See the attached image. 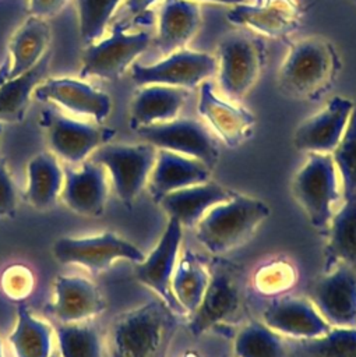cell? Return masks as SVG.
Here are the masks:
<instances>
[{"mask_svg": "<svg viewBox=\"0 0 356 357\" xmlns=\"http://www.w3.org/2000/svg\"><path fill=\"white\" fill-rule=\"evenodd\" d=\"M264 42L244 32H229L218 45V79L222 92L239 100L244 98L262 71L265 64Z\"/></svg>", "mask_w": 356, "mask_h": 357, "instance_id": "5", "label": "cell"}, {"mask_svg": "<svg viewBox=\"0 0 356 357\" xmlns=\"http://www.w3.org/2000/svg\"><path fill=\"white\" fill-rule=\"evenodd\" d=\"M40 123L46 128L52 152L70 165L82 163L94 151L114 137V130L101 123L75 120L54 109L43 110Z\"/></svg>", "mask_w": 356, "mask_h": 357, "instance_id": "9", "label": "cell"}, {"mask_svg": "<svg viewBox=\"0 0 356 357\" xmlns=\"http://www.w3.org/2000/svg\"><path fill=\"white\" fill-rule=\"evenodd\" d=\"M194 1H195V0H194ZM201 1H211V3H221V4H232V6H237V4L247 3V0H201Z\"/></svg>", "mask_w": 356, "mask_h": 357, "instance_id": "43", "label": "cell"}, {"mask_svg": "<svg viewBox=\"0 0 356 357\" xmlns=\"http://www.w3.org/2000/svg\"><path fill=\"white\" fill-rule=\"evenodd\" d=\"M198 112L223 144L230 148L242 145L253 134L254 114L219 98L209 81L200 85Z\"/></svg>", "mask_w": 356, "mask_h": 357, "instance_id": "18", "label": "cell"}, {"mask_svg": "<svg viewBox=\"0 0 356 357\" xmlns=\"http://www.w3.org/2000/svg\"><path fill=\"white\" fill-rule=\"evenodd\" d=\"M135 131L156 149L194 158L209 169L218 162L219 148L215 135L204 123L195 119L176 117L170 121L140 127Z\"/></svg>", "mask_w": 356, "mask_h": 357, "instance_id": "10", "label": "cell"}, {"mask_svg": "<svg viewBox=\"0 0 356 357\" xmlns=\"http://www.w3.org/2000/svg\"><path fill=\"white\" fill-rule=\"evenodd\" d=\"M158 149L148 144H105L88 159L101 165L113 185L117 198L131 205L148 184Z\"/></svg>", "mask_w": 356, "mask_h": 357, "instance_id": "6", "label": "cell"}, {"mask_svg": "<svg viewBox=\"0 0 356 357\" xmlns=\"http://www.w3.org/2000/svg\"><path fill=\"white\" fill-rule=\"evenodd\" d=\"M0 134H1V126H0Z\"/></svg>", "mask_w": 356, "mask_h": 357, "instance_id": "48", "label": "cell"}, {"mask_svg": "<svg viewBox=\"0 0 356 357\" xmlns=\"http://www.w3.org/2000/svg\"><path fill=\"white\" fill-rule=\"evenodd\" d=\"M64 170L53 152H39L27 165L25 198L32 208L46 211L60 197Z\"/></svg>", "mask_w": 356, "mask_h": 357, "instance_id": "27", "label": "cell"}, {"mask_svg": "<svg viewBox=\"0 0 356 357\" xmlns=\"http://www.w3.org/2000/svg\"><path fill=\"white\" fill-rule=\"evenodd\" d=\"M54 332L60 357H105L103 339L96 326L88 321L57 322Z\"/></svg>", "mask_w": 356, "mask_h": 357, "instance_id": "32", "label": "cell"}, {"mask_svg": "<svg viewBox=\"0 0 356 357\" xmlns=\"http://www.w3.org/2000/svg\"><path fill=\"white\" fill-rule=\"evenodd\" d=\"M324 254L325 271L341 262L356 266V191L342 197L341 208L334 212L327 226Z\"/></svg>", "mask_w": 356, "mask_h": 357, "instance_id": "26", "label": "cell"}, {"mask_svg": "<svg viewBox=\"0 0 356 357\" xmlns=\"http://www.w3.org/2000/svg\"><path fill=\"white\" fill-rule=\"evenodd\" d=\"M209 282L204 264L195 254L186 250L177 259L172 276V293L184 312L191 314L200 304Z\"/></svg>", "mask_w": 356, "mask_h": 357, "instance_id": "31", "label": "cell"}, {"mask_svg": "<svg viewBox=\"0 0 356 357\" xmlns=\"http://www.w3.org/2000/svg\"><path fill=\"white\" fill-rule=\"evenodd\" d=\"M63 170L64 181L60 198L64 205L82 216L102 215L109 194L106 170L91 159L84 160L78 167L66 166Z\"/></svg>", "mask_w": 356, "mask_h": 357, "instance_id": "15", "label": "cell"}, {"mask_svg": "<svg viewBox=\"0 0 356 357\" xmlns=\"http://www.w3.org/2000/svg\"><path fill=\"white\" fill-rule=\"evenodd\" d=\"M66 3L67 0H28V10L31 15L47 20L59 14Z\"/></svg>", "mask_w": 356, "mask_h": 357, "instance_id": "40", "label": "cell"}, {"mask_svg": "<svg viewBox=\"0 0 356 357\" xmlns=\"http://www.w3.org/2000/svg\"><path fill=\"white\" fill-rule=\"evenodd\" d=\"M300 8L293 0H265L233 6L226 18L272 38H286L300 26Z\"/></svg>", "mask_w": 356, "mask_h": 357, "instance_id": "20", "label": "cell"}, {"mask_svg": "<svg viewBox=\"0 0 356 357\" xmlns=\"http://www.w3.org/2000/svg\"><path fill=\"white\" fill-rule=\"evenodd\" d=\"M233 194L235 191L208 180L169 192L158 204L168 218L176 219L183 227H194L212 206L229 199Z\"/></svg>", "mask_w": 356, "mask_h": 357, "instance_id": "23", "label": "cell"}, {"mask_svg": "<svg viewBox=\"0 0 356 357\" xmlns=\"http://www.w3.org/2000/svg\"><path fill=\"white\" fill-rule=\"evenodd\" d=\"M286 42L289 52L278 73L281 92L297 100L321 99L335 84L341 70L334 45L321 36Z\"/></svg>", "mask_w": 356, "mask_h": 357, "instance_id": "2", "label": "cell"}, {"mask_svg": "<svg viewBox=\"0 0 356 357\" xmlns=\"http://www.w3.org/2000/svg\"><path fill=\"white\" fill-rule=\"evenodd\" d=\"M0 357H4V353H3V346H1V340H0Z\"/></svg>", "mask_w": 356, "mask_h": 357, "instance_id": "45", "label": "cell"}, {"mask_svg": "<svg viewBox=\"0 0 356 357\" xmlns=\"http://www.w3.org/2000/svg\"><path fill=\"white\" fill-rule=\"evenodd\" d=\"M183 226L169 218L166 227L154 250L135 264L134 275L138 282L151 289L176 314L184 312L172 293V276L179 259Z\"/></svg>", "mask_w": 356, "mask_h": 357, "instance_id": "13", "label": "cell"}, {"mask_svg": "<svg viewBox=\"0 0 356 357\" xmlns=\"http://www.w3.org/2000/svg\"><path fill=\"white\" fill-rule=\"evenodd\" d=\"M209 176L211 169L202 162L172 151L158 149L147 185L152 199L158 204L169 192L205 183Z\"/></svg>", "mask_w": 356, "mask_h": 357, "instance_id": "21", "label": "cell"}, {"mask_svg": "<svg viewBox=\"0 0 356 357\" xmlns=\"http://www.w3.org/2000/svg\"><path fill=\"white\" fill-rule=\"evenodd\" d=\"M331 156L341 180L342 197L356 191V103L345 132Z\"/></svg>", "mask_w": 356, "mask_h": 357, "instance_id": "36", "label": "cell"}, {"mask_svg": "<svg viewBox=\"0 0 356 357\" xmlns=\"http://www.w3.org/2000/svg\"><path fill=\"white\" fill-rule=\"evenodd\" d=\"M240 307V293L235 282L225 273H215L209 278L205 293L190 314L188 331L200 336L236 315Z\"/></svg>", "mask_w": 356, "mask_h": 357, "instance_id": "22", "label": "cell"}, {"mask_svg": "<svg viewBox=\"0 0 356 357\" xmlns=\"http://www.w3.org/2000/svg\"><path fill=\"white\" fill-rule=\"evenodd\" d=\"M355 103L343 96L331 98L316 114L296 128L293 145L307 153H332L348 126Z\"/></svg>", "mask_w": 356, "mask_h": 357, "instance_id": "14", "label": "cell"}, {"mask_svg": "<svg viewBox=\"0 0 356 357\" xmlns=\"http://www.w3.org/2000/svg\"><path fill=\"white\" fill-rule=\"evenodd\" d=\"M177 329L176 312L161 298L113 318L103 337L105 357H166Z\"/></svg>", "mask_w": 356, "mask_h": 357, "instance_id": "1", "label": "cell"}, {"mask_svg": "<svg viewBox=\"0 0 356 357\" xmlns=\"http://www.w3.org/2000/svg\"><path fill=\"white\" fill-rule=\"evenodd\" d=\"M121 0H77L80 35L85 45L101 39Z\"/></svg>", "mask_w": 356, "mask_h": 357, "instance_id": "35", "label": "cell"}, {"mask_svg": "<svg viewBox=\"0 0 356 357\" xmlns=\"http://www.w3.org/2000/svg\"><path fill=\"white\" fill-rule=\"evenodd\" d=\"M181 357H201L197 351H194V350H188V351H186Z\"/></svg>", "mask_w": 356, "mask_h": 357, "instance_id": "44", "label": "cell"}, {"mask_svg": "<svg viewBox=\"0 0 356 357\" xmlns=\"http://www.w3.org/2000/svg\"><path fill=\"white\" fill-rule=\"evenodd\" d=\"M349 1H352V3H355V4H356V0H349Z\"/></svg>", "mask_w": 356, "mask_h": 357, "instance_id": "47", "label": "cell"}, {"mask_svg": "<svg viewBox=\"0 0 356 357\" xmlns=\"http://www.w3.org/2000/svg\"><path fill=\"white\" fill-rule=\"evenodd\" d=\"M49 357H60V356H59V353H57V351H52V354H50Z\"/></svg>", "mask_w": 356, "mask_h": 357, "instance_id": "46", "label": "cell"}, {"mask_svg": "<svg viewBox=\"0 0 356 357\" xmlns=\"http://www.w3.org/2000/svg\"><path fill=\"white\" fill-rule=\"evenodd\" d=\"M17 211V190L7 169V163L0 158V218H13Z\"/></svg>", "mask_w": 356, "mask_h": 357, "instance_id": "39", "label": "cell"}, {"mask_svg": "<svg viewBox=\"0 0 356 357\" xmlns=\"http://www.w3.org/2000/svg\"><path fill=\"white\" fill-rule=\"evenodd\" d=\"M158 0H126V7L131 15H141Z\"/></svg>", "mask_w": 356, "mask_h": 357, "instance_id": "41", "label": "cell"}, {"mask_svg": "<svg viewBox=\"0 0 356 357\" xmlns=\"http://www.w3.org/2000/svg\"><path fill=\"white\" fill-rule=\"evenodd\" d=\"M52 53L42 59L21 75L8 78L0 85V123H20L24 120L35 88L47 77Z\"/></svg>", "mask_w": 356, "mask_h": 357, "instance_id": "28", "label": "cell"}, {"mask_svg": "<svg viewBox=\"0 0 356 357\" xmlns=\"http://www.w3.org/2000/svg\"><path fill=\"white\" fill-rule=\"evenodd\" d=\"M0 287L7 298L22 303L35 289L34 272L24 264H13L1 272Z\"/></svg>", "mask_w": 356, "mask_h": 357, "instance_id": "38", "label": "cell"}, {"mask_svg": "<svg viewBox=\"0 0 356 357\" xmlns=\"http://www.w3.org/2000/svg\"><path fill=\"white\" fill-rule=\"evenodd\" d=\"M296 282V269L286 259H272L254 275V286L261 294L276 296L288 291Z\"/></svg>", "mask_w": 356, "mask_h": 357, "instance_id": "37", "label": "cell"}, {"mask_svg": "<svg viewBox=\"0 0 356 357\" xmlns=\"http://www.w3.org/2000/svg\"><path fill=\"white\" fill-rule=\"evenodd\" d=\"M8 73H10V57H7L4 63L0 66V85L8 79Z\"/></svg>", "mask_w": 356, "mask_h": 357, "instance_id": "42", "label": "cell"}, {"mask_svg": "<svg viewBox=\"0 0 356 357\" xmlns=\"http://www.w3.org/2000/svg\"><path fill=\"white\" fill-rule=\"evenodd\" d=\"M49 42L50 26L47 21L34 15L27 18V21L14 32L8 43V78L21 75L34 67L46 53Z\"/></svg>", "mask_w": 356, "mask_h": 357, "instance_id": "29", "label": "cell"}, {"mask_svg": "<svg viewBox=\"0 0 356 357\" xmlns=\"http://www.w3.org/2000/svg\"><path fill=\"white\" fill-rule=\"evenodd\" d=\"M262 322L279 335L295 340L325 335L331 325L309 298L282 297L272 301L262 314Z\"/></svg>", "mask_w": 356, "mask_h": 357, "instance_id": "19", "label": "cell"}, {"mask_svg": "<svg viewBox=\"0 0 356 357\" xmlns=\"http://www.w3.org/2000/svg\"><path fill=\"white\" fill-rule=\"evenodd\" d=\"M218 71L216 57L204 52L188 49L176 50L154 64L133 63L131 79L135 85H169L193 89Z\"/></svg>", "mask_w": 356, "mask_h": 357, "instance_id": "11", "label": "cell"}, {"mask_svg": "<svg viewBox=\"0 0 356 357\" xmlns=\"http://www.w3.org/2000/svg\"><path fill=\"white\" fill-rule=\"evenodd\" d=\"M152 42L148 31L127 32L123 24H116L112 33L87 46L82 56V77L117 79L133 66Z\"/></svg>", "mask_w": 356, "mask_h": 357, "instance_id": "8", "label": "cell"}, {"mask_svg": "<svg viewBox=\"0 0 356 357\" xmlns=\"http://www.w3.org/2000/svg\"><path fill=\"white\" fill-rule=\"evenodd\" d=\"M53 328L35 317L25 304L17 305L15 325L7 340L15 357H49L52 354Z\"/></svg>", "mask_w": 356, "mask_h": 357, "instance_id": "30", "label": "cell"}, {"mask_svg": "<svg viewBox=\"0 0 356 357\" xmlns=\"http://www.w3.org/2000/svg\"><path fill=\"white\" fill-rule=\"evenodd\" d=\"M292 192L310 225L327 229L334 206L342 197L341 180L331 153H309L292 180Z\"/></svg>", "mask_w": 356, "mask_h": 357, "instance_id": "4", "label": "cell"}, {"mask_svg": "<svg viewBox=\"0 0 356 357\" xmlns=\"http://www.w3.org/2000/svg\"><path fill=\"white\" fill-rule=\"evenodd\" d=\"M302 357H356V328L331 326L318 337L299 340Z\"/></svg>", "mask_w": 356, "mask_h": 357, "instance_id": "34", "label": "cell"}, {"mask_svg": "<svg viewBox=\"0 0 356 357\" xmlns=\"http://www.w3.org/2000/svg\"><path fill=\"white\" fill-rule=\"evenodd\" d=\"M188 96V89L169 85H144L133 98L130 126L137 130L144 126L176 119Z\"/></svg>", "mask_w": 356, "mask_h": 357, "instance_id": "25", "label": "cell"}, {"mask_svg": "<svg viewBox=\"0 0 356 357\" xmlns=\"http://www.w3.org/2000/svg\"><path fill=\"white\" fill-rule=\"evenodd\" d=\"M267 202L235 192L212 206L194 226L197 240L212 254H225L246 240L269 216Z\"/></svg>", "mask_w": 356, "mask_h": 357, "instance_id": "3", "label": "cell"}, {"mask_svg": "<svg viewBox=\"0 0 356 357\" xmlns=\"http://www.w3.org/2000/svg\"><path fill=\"white\" fill-rule=\"evenodd\" d=\"M34 98L59 105L77 116L91 117L95 123H102L112 110V99L107 93L74 78L45 79L35 88Z\"/></svg>", "mask_w": 356, "mask_h": 357, "instance_id": "16", "label": "cell"}, {"mask_svg": "<svg viewBox=\"0 0 356 357\" xmlns=\"http://www.w3.org/2000/svg\"><path fill=\"white\" fill-rule=\"evenodd\" d=\"M309 294L331 326L356 328V266L336 264L311 284Z\"/></svg>", "mask_w": 356, "mask_h": 357, "instance_id": "12", "label": "cell"}, {"mask_svg": "<svg viewBox=\"0 0 356 357\" xmlns=\"http://www.w3.org/2000/svg\"><path fill=\"white\" fill-rule=\"evenodd\" d=\"M200 25L201 11L194 0H165L154 45L159 54L168 56L183 49L198 32Z\"/></svg>", "mask_w": 356, "mask_h": 357, "instance_id": "24", "label": "cell"}, {"mask_svg": "<svg viewBox=\"0 0 356 357\" xmlns=\"http://www.w3.org/2000/svg\"><path fill=\"white\" fill-rule=\"evenodd\" d=\"M52 250L60 264L82 266L91 272L106 271L119 259L138 264L145 258L135 244L113 231L85 237H60Z\"/></svg>", "mask_w": 356, "mask_h": 357, "instance_id": "7", "label": "cell"}, {"mask_svg": "<svg viewBox=\"0 0 356 357\" xmlns=\"http://www.w3.org/2000/svg\"><path fill=\"white\" fill-rule=\"evenodd\" d=\"M106 308L96 284L82 276L60 275L53 283V300L47 312L60 324L84 322Z\"/></svg>", "mask_w": 356, "mask_h": 357, "instance_id": "17", "label": "cell"}, {"mask_svg": "<svg viewBox=\"0 0 356 357\" xmlns=\"http://www.w3.org/2000/svg\"><path fill=\"white\" fill-rule=\"evenodd\" d=\"M236 357H288L281 335L264 322H250L235 339Z\"/></svg>", "mask_w": 356, "mask_h": 357, "instance_id": "33", "label": "cell"}]
</instances>
